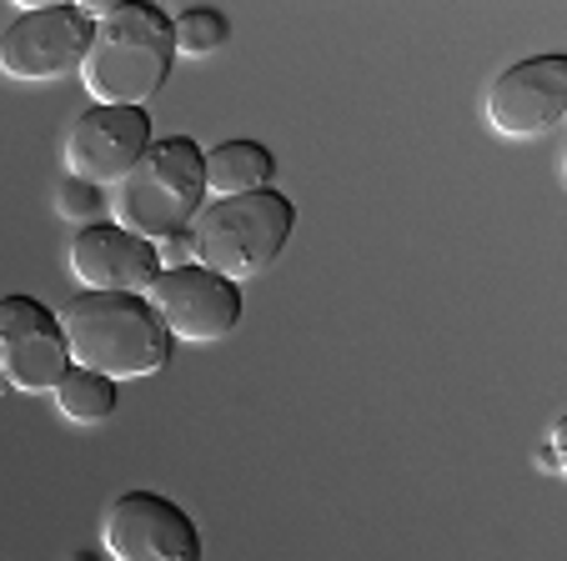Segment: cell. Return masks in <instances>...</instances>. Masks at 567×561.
<instances>
[{
	"label": "cell",
	"instance_id": "cell-6",
	"mask_svg": "<svg viewBox=\"0 0 567 561\" xmlns=\"http://www.w3.org/2000/svg\"><path fill=\"white\" fill-rule=\"evenodd\" d=\"M101 547L111 561H202V531L161 491H121L101 517Z\"/></svg>",
	"mask_w": 567,
	"mask_h": 561
},
{
	"label": "cell",
	"instance_id": "cell-16",
	"mask_svg": "<svg viewBox=\"0 0 567 561\" xmlns=\"http://www.w3.org/2000/svg\"><path fill=\"white\" fill-rule=\"evenodd\" d=\"M156 246V261L161 271H176V266H192V231H172V236H161Z\"/></svg>",
	"mask_w": 567,
	"mask_h": 561
},
{
	"label": "cell",
	"instance_id": "cell-17",
	"mask_svg": "<svg viewBox=\"0 0 567 561\" xmlns=\"http://www.w3.org/2000/svg\"><path fill=\"white\" fill-rule=\"evenodd\" d=\"M563 436H567V426L557 422L553 432H547V441H543V451H537V466H543L547 477H563L567 471V461H563Z\"/></svg>",
	"mask_w": 567,
	"mask_h": 561
},
{
	"label": "cell",
	"instance_id": "cell-9",
	"mask_svg": "<svg viewBox=\"0 0 567 561\" xmlns=\"http://www.w3.org/2000/svg\"><path fill=\"white\" fill-rule=\"evenodd\" d=\"M151 146V116L136 106H86L65 131V176L86 186H121Z\"/></svg>",
	"mask_w": 567,
	"mask_h": 561
},
{
	"label": "cell",
	"instance_id": "cell-11",
	"mask_svg": "<svg viewBox=\"0 0 567 561\" xmlns=\"http://www.w3.org/2000/svg\"><path fill=\"white\" fill-rule=\"evenodd\" d=\"M71 271L86 291L146 297L156 287L161 261H156V246L121 231L116 221H91L71 236Z\"/></svg>",
	"mask_w": 567,
	"mask_h": 561
},
{
	"label": "cell",
	"instance_id": "cell-14",
	"mask_svg": "<svg viewBox=\"0 0 567 561\" xmlns=\"http://www.w3.org/2000/svg\"><path fill=\"white\" fill-rule=\"evenodd\" d=\"M226 35H231V21L221 11H212V6H192V11H182L172 21L176 55H212L226 45Z\"/></svg>",
	"mask_w": 567,
	"mask_h": 561
},
{
	"label": "cell",
	"instance_id": "cell-2",
	"mask_svg": "<svg viewBox=\"0 0 567 561\" xmlns=\"http://www.w3.org/2000/svg\"><path fill=\"white\" fill-rule=\"evenodd\" d=\"M176 65L172 41V15L161 6H116L106 21L91 25V45L81 61V81H86L91 106H136L156 96L166 75Z\"/></svg>",
	"mask_w": 567,
	"mask_h": 561
},
{
	"label": "cell",
	"instance_id": "cell-5",
	"mask_svg": "<svg viewBox=\"0 0 567 561\" xmlns=\"http://www.w3.org/2000/svg\"><path fill=\"white\" fill-rule=\"evenodd\" d=\"M86 45H91V21L81 15V6L21 0V15L0 31V71L25 85H51L81 71Z\"/></svg>",
	"mask_w": 567,
	"mask_h": 561
},
{
	"label": "cell",
	"instance_id": "cell-12",
	"mask_svg": "<svg viewBox=\"0 0 567 561\" xmlns=\"http://www.w3.org/2000/svg\"><path fill=\"white\" fill-rule=\"evenodd\" d=\"M202 160H206V191H212L216 201L271 191V176H277V156H271L261 141H221V146H212Z\"/></svg>",
	"mask_w": 567,
	"mask_h": 561
},
{
	"label": "cell",
	"instance_id": "cell-18",
	"mask_svg": "<svg viewBox=\"0 0 567 561\" xmlns=\"http://www.w3.org/2000/svg\"><path fill=\"white\" fill-rule=\"evenodd\" d=\"M71 561H96V557H91V551H75V557Z\"/></svg>",
	"mask_w": 567,
	"mask_h": 561
},
{
	"label": "cell",
	"instance_id": "cell-3",
	"mask_svg": "<svg viewBox=\"0 0 567 561\" xmlns=\"http://www.w3.org/2000/svg\"><path fill=\"white\" fill-rule=\"evenodd\" d=\"M297 231V206L281 191L226 196L196 211L192 221V261L241 287L251 276L271 271Z\"/></svg>",
	"mask_w": 567,
	"mask_h": 561
},
{
	"label": "cell",
	"instance_id": "cell-10",
	"mask_svg": "<svg viewBox=\"0 0 567 561\" xmlns=\"http://www.w3.org/2000/svg\"><path fill=\"white\" fill-rule=\"evenodd\" d=\"M65 371L71 351L55 311H45L35 297H0V376L11 382V392H55Z\"/></svg>",
	"mask_w": 567,
	"mask_h": 561
},
{
	"label": "cell",
	"instance_id": "cell-8",
	"mask_svg": "<svg viewBox=\"0 0 567 561\" xmlns=\"http://www.w3.org/2000/svg\"><path fill=\"white\" fill-rule=\"evenodd\" d=\"M146 301L161 326L172 331V341H196V346L226 341L241 326V311H247L241 287L221 281L216 271H206V266H196V261L176 266V271H161L156 287L146 291Z\"/></svg>",
	"mask_w": 567,
	"mask_h": 561
},
{
	"label": "cell",
	"instance_id": "cell-7",
	"mask_svg": "<svg viewBox=\"0 0 567 561\" xmlns=\"http://www.w3.org/2000/svg\"><path fill=\"white\" fill-rule=\"evenodd\" d=\"M482 116L507 141H543L567 121V55L517 61L487 85Z\"/></svg>",
	"mask_w": 567,
	"mask_h": 561
},
{
	"label": "cell",
	"instance_id": "cell-13",
	"mask_svg": "<svg viewBox=\"0 0 567 561\" xmlns=\"http://www.w3.org/2000/svg\"><path fill=\"white\" fill-rule=\"evenodd\" d=\"M55 406H61L65 422L96 426L116 412V382H106V376H96V371H86V366H71L65 382L55 386Z\"/></svg>",
	"mask_w": 567,
	"mask_h": 561
},
{
	"label": "cell",
	"instance_id": "cell-1",
	"mask_svg": "<svg viewBox=\"0 0 567 561\" xmlns=\"http://www.w3.org/2000/svg\"><path fill=\"white\" fill-rule=\"evenodd\" d=\"M65 331L71 366H86L106 382H141L172 366V331L156 321L146 297H121V291H81L55 311Z\"/></svg>",
	"mask_w": 567,
	"mask_h": 561
},
{
	"label": "cell",
	"instance_id": "cell-19",
	"mask_svg": "<svg viewBox=\"0 0 567 561\" xmlns=\"http://www.w3.org/2000/svg\"><path fill=\"white\" fill-rule=\"evenodd\" d=\"M6 392H11V382H6V376H0V396H6Z\"/></svg>",
	"mask_w": 567,
	"mask_h": 561
},
{
	"label": "cell",
	"instance_id": "cell-4",
	"mask_svg": "<svg viewBox=\"0 0 567 561\" xmlns=\"http://www.w3.org/2000/svg\"><path fill=\"white\" fill-rule=\"evenodd\" d=\"M206 206V160L192 136L151 141L146 156L116 186V226L141 241H161L172 231H192Z\"/></svg>",
	"mask_w": 567,
	"mask_h": 561
},
{
	"label": "cell",
	"instance_id": "cell-15",
	"mask_svg": "<svg viewBox=\"0 0 567 561\" xmlns=\"http://www.w3.org/2000/svg\"><path fill=\"white\" fill-rule=\"evenodd\" d=\"M55 201H61V216H71V221H81V226H91V216L101 211V191L96 186H86V180H75V176L61 180Z\"/></svg>",
	"mask_w": 567,
	"mask_h": 561
}]
</instances>
